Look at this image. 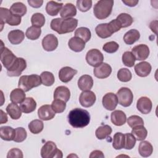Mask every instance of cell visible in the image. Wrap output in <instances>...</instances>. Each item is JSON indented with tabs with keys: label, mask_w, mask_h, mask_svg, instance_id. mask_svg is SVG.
<instances>
[{
	"label": "cell",
	"mask_w": 158,
	"mask_h": 158,
	"mask_svg": "<svg viewBox=\"0 0 158 158\" xmlns=\"http://www.w3.org/2000/svg\"><path fill=\"white\" fill-rule=\"evenodd\" d=\"M27 9L26 6L20 2L14 3L10 8V10L14 15L20 17L23 16L27 13Z\"/></svg>",
	"instance_id": "35"
},
{
	"label": "cell",
	"mask_w": 158,
	"mask_h": 158,
	"mask_svg": "<svg viewBox=\"0 0 158 158\" xmlns=\"http://www.w3.org/2000/svg\"><path fill=\"white\" fill-rule=\"evenodd\" d=\"M51 107L55 112L61 113L65 109L66 102L59 99H54L52 102Z\"/></svg>",
	"instance_id": "46"
},
{
	"label": "cell",
	"mask_w": 158,
	"mask_h": 158,
	"mask_svg": "<svg viewBox=\"0 0 158 158\" xmlns=\"http://www.w3.org/2000/svg\"><path fill=\"white\" fill-rule=\"evenodd\" d=\"M96 99V97L94 92L88 90L83 91L80 96L79 101L80 104L85 107H89L92 106Z\"/></svg>",
	"instance_id": "12"
},
{
	"label": "cell",
	"mask_w": 158,
	"mask_h": 158,
	"mask_svg": "<svg viewBox=\"0 0 158 158\" xmlns=\"http://www.w3.org/2000/svg\"><path fill=\"white\" fill-rule=\"evenodd\" d=\"M23 157L22 151L18 148H12L10 149L7 153V158H22Z\"/></svg>",
	"instance_id": "52"
},
{
	"label": "cell",
	"mask_w": 158,
	"mask_h": 158,
	"mask_svg": "<svg viewBox=\"0 0 158 158\" xmlns=\"http://www.w3.org/2000/svg\"><path fill=\"white\" fill-rule=\"evenodd\" d=\"M75 36L81 39L86 43L91 39V34L89 28L86 27H80L75 30Z\"/></svg>",
	"instance_id": "38"
},
{
	"label": "cell",
	"mask_w": 158,
	"mask_h": 158,
	"mask_svg": "<svg viewBox=\"0 0 158 158\" xmlns=\"http://www.w3.org/2000/svg\"><path fill=\"white\" fill-rule=\"evenodd\" d=\"M7 122V114L2 110H1V124L6 123Z\"/></svg>",
	"instance_id": "57"
},
{
	"label": "cell",
	"mask_w": 158,
	"mask_h": 158,
	"mask_svg": "<svg viewBox=\"0 0 158 158\" xmlns=\"http://www.w3.org/2000/svg\"><path fill=\"white\" fill-rule=\"evenodd\" d=\"M85 43H86L81 39L74 36L69 40L68 45L72 51L78 52L82 51L84 49L85 47Z\"/></svg>",
	"instance_id": "23"
},
{
	"label": "cell",
	"mask_w": 158,
	"mask_h": 158,
	"mask_svg": "<svg viewBox=\"0 0 158 158\" xmlns=\"http://www.w3.org/2000/svg\"><path fill=\"white\" fill-rule=\"evenodd\" d=\"M122 2L125 4L127 6H128L130 7H133L135 6L138 3V1H134V0H123Z\"/></svg>",
	"instance_id": "56"
},
{
	"label": "cell",
	"mask_w": 158,
	"mask_h": 158,
	"mask_svg": "<svg viewBox=\"0 0 158 158\" xmlns=\"http://www.w3.org/2000/svg\"><path fill=\"white\" fill-rule=\"evenodd\" d=\"M136 107L143 114H148L151 111L152 107V101L148 97H141L137 101Z\"/></svg>",
	"instance_id": "15"
},
{
	"label": "cell",
	"mask_w": 158,
	"mask_h": 158,
	"mask_svg": "<svg viewBox=\"0 0 158 158\" xmlns=\"http://www.w3.org/2000/svg\"><path fill=\"white\" fill-rule=\"evenodd\" d=\"M42 46L46 51H52L58 46V40L53 34H48L42 40Z\"/></svg>",
	"instance_id": "13"
},
{
	"label": "cell",
	"mask_w": 158,
	"mask_h": 158,
	"mask_svg": "<svg viewBox=\"0 0 158 158\" xmlns=\"http://www.w3.org/2000/svg\"><path fill=\"white\" fill-rule=\"evenodd\" d=\"M136 139L131 133L125 134V145L124 148L126 149H131L135 146Z\"/></svg>",
	"instance_id": "49"
},
{
	"label": "cell",
	"mask_w": 158,
	"mask_h": 158,
	"mask_svg": "<svg viewBox=\"0 0 158 158\" xmlns=\"http://www.w3.org/2000/svg\"><path fill=\"white\" fill-rule=\"evenodd\" d=\"M15 136V130L9 126H4L0 128L1 138L5 141H12Z\"/></svg>",
	"instance_id": "27"
},
{
	"label": "cell",
	"mask_w": 158,
	"mask_h": 158,
	"mask_svg": "<svg viewBox=\"0 0 158 158\" xmlns=\"http://www.w3.org/2000/svg\"><path fill=\"white\" fill-rule=\"evenodd\" d=\"M112 128L107 125H104L99 127L96 131L95 135L98 139H103L109 136L112 133Z\"/></svg>",
	"instance_id": "36"
},
{
	"label": "cell",
	"mask_w": 158,
	"mask_h": 158,
	"mask_svg": "<svg viewBox=\"0 0 158 158\" xmlns=\"http://www.w3.org/2000/svg\"><path fill=\"white\" fill-rule=\"evenodd\" d=\"M0 20L1 25L2 26L1 30H2V27L4 23H7L11 26H17L20 25L21 23V17L14 15L11 11L4 7L0 8Z\"/></svg>",
	"instance_id": "5"
},
{
	"label": "cell",
	"mask_w": 158,
	"mask_h": 158,
	"mask_svg": "<svg viewBox=\"0 0 158 158\" xmlns=\"http://www.w3.org/2000/svg\"><path fill=\"white\" fill-rule=\"evenodd\" d=\"M94 75L96 77L103 79L107 78L112 72L111 67L107 63H102L99 66L96 67L93 70Z\"/></svg>",
	"instance_id": "17"
},
{
	"label": "cell",
	"mask_w": 158,
	"mask_h": 158,
	"mask_svg": "<svg viewBox=\"0 0 158 158\" xmlns=\"http://www.w3.org/2000/svg\"><path fill=\"white\" fill-rule=\"evenodd\" d=\"M104 60L102 52L97 49H92L88 51L86 54L87 63L93 67H98L101 64Z\"/></svg>",
	"instance_id": "9"
},
{
	"label": "cell",
	"mask_w": 158,
	"mask_h": 158,
	"mask_svg": "<svg viewBox=\"0 0 158 158\" xmlns=\"http://www.w3.org/2000/svg\"><path fill=\"white\" fill-rule=\"evenodd\" d=\"M110 119L112 123L116 126H121L125 123L127 120L126 114L122 110H116L111 113Z\"/></svg>",
	"instance_id": "24"
},
{
	"label": "cell",
	"mask_w": 158,
	"mask_h": 158,
	"mask_svg": "<svg viewBox=\"0 0 158 158\" xmlns=\"http://www.w3.org/2000/svg\"><path fill=\"white\" fill-rule=\"evenodd\" d=\"M90 158H93V157H104V155L103 154L102 152L99 150H95L91 152V154L89 156Z\"/></svg>",
	"instance_id": "55"
},
{
	"label": "cell",
	"mask_w": 158,
	"mask_h": 158,
	"mask_svg": "<svg viewBox=\"0 0 158 158\" xmlns=\"http://www.w3.org/2000/svg\"><path fill=\"white\" fill-rule=\"evenodd\" d=\"M119 48V45L115 41H109L105 43L102 46V49L108 53H114L116 52Z\"/></svg>",
	"instance_id": "51"
},
{
	"label": "cell",
	"mask_w": 158,
	"mask_h": 158,
	"mask_svg": "<svg viewBox=\"0 0 158 158\" xmlns=\"http://www.w3.org/2000/svg\"><path fill=\"white\" fill-rule=\"evenodd\" d=\"M151 64L146 61L141 62L135 65V71L137 75L141 77H145L149 75L151 72Z\"/></svg>",
	"instance_id": "19"
},
{
	"label": "cell",
	"mask_w": 158,
	"mask_h": 158,
	"mask_svg": "<svg viewBox=\"0 0 158 158\" xmlns=\"http://www.w3.org/2000/svg\"><path fill=\"white\" fill-rule=\"evenodd\" d=\"M77 70L70 67H64L59 70V78L61 81L64 83H67L72 79V78L77 74Z\"/></svg>",
	"instance_id": "18"
},
{
	"label": "cell",
	"mask_w": 158,
	"mask_h": 158,
	"mask_svg": "<svg viewBox=\"0 0 158 158\" xmlns=\"http://www.w3.org/2000/svg\"><path fill=\"white\" fill-rule=\"evenodd\" d=\"M139 38V32L136 29H131L124 35L123 41L127 44L131 45L137 41Z\"/></svg>",
	"instance_id": "29"
},
{
	"label": "cell",
	"mask_w": 158,
	"mask_h": 158,
	"mask_svg": "<svg viewBox=\"0 0 158 158\" xmlns=\"http://www.w3.org/2000/svg\"><path fill=\"white\" fill-rule=\"evenodd\" d=\"M29 130L33 134H38L42 131L44 127L43 122L38 119H35L30 122L28 125Z\"/></svg>",
	"instance_id": "40"
},
{
	"label": "cell",
	"mask_w": 158,
	"mask_h": 158,
	"mask_svg": "<svg viewBox=\"0 0 158 158\" xmlns=\"http://www.w3.org/2000/svg\"><path fill=\"white\" fill-rule=\"evenodd\" d=\"M116 19L120 23L122 28H126L130 26L133 21L132 17L127 13H122L119 14Z\"/></svg>",
	"instance_id": "39"
},
{
	"label": "cell",
	"mask_w": 158,
	"mask_h": 158,
	"mask_svg": "<svg viewBox=\"0 0 158 158\" xmlns=\"http://www.w3.org/2000/svg\"><path fill=\"white\" fill-rule=\"evenodd\" d=\"M131 133L134 136L136 140L143 141L146 138L148 131L144 125H140L132 128Z\"/></svg>",
	"instance_id": "34"
},
{
	"label": "cell",
	"mask_w": 158,
	"mask_h": 158,
	"mask_svg": "<svg viewBox=\"0 0 158 158\" xmlns=\"http://www.w3.org/2000/svg\"><path fill=\"white\" fill-rule=\"evenodd\" d=\"M41 30L40 28H38L34 26H31L27 28L25 35L27 38L31 40H37L41 35Z\"/></svg>",
	"instance_id": "42"
},
{
	"label": "cell",
	"mask_w": 158,
	"mask_h": 158,
	"mask_svg": "<svg viewBox=\"0 0 158 158\" xmlns=\"http://www.w3.org/2000/svg\"><path fill=\"white\" fill-rule=\"evenodd\" d=\"M1 61L4 67L8 69L15 62L17 58L13 52L9 50L7 48L4 47L3 43L1 41Z\"/></svg>",
	"instance_id": "10"
},
{
	"label": "cell",
	"mask_w": 158,
	"mask_h": 158,
	"mask_svg": "<svg viewBox=\"0 0 158 158\" xmlns=\"http://www.w3.org/2000/svg\"><path fill=\"white\" fill-rule=\"evenodd\" d=\"M26 67V60L22 57H17L14 64L7 69V75L9 77H19Z\"/></svg>",
	"instance_id": "8"
},
{
	"label": "cell",
	"mask_w": 158,
	"mask_h": 158,
	"mask_svg": "<svg viewBox=\"0 0 158 158\" xmlns=\"http://www.w3.org/2000/svg\"><path fill=\"white\" fill-rule=\"evenodd\" d=\"M78 20L74 18L64 19L62 18L54 19L51 22V28L59 34H65L72 32L77 27Z\"/></svg>",
	"instance_id": "2"
},
{
	"label": "cell",
	"mask_w": 158,
	"mask_h": 158,
	"mask_svg": "<svg viewBox=\"0 0 158 158\" xmlns=\"http://www.w3.org/2000/svg\"><path fill=\"white\" fill-rule=\"evenodd\" d=\"M125 145V134L120 132H117L113 137L112 146L114 149L118 150L124 148Z\"/></svg>",
	"instance_id": "37"
},
{
	"label": "cell",
	"mask_w": 158,
	"mask_h": 158,
	"mask_svg": "<svg viewBox=\"0 0 158 158\" xmlns=\"http://www.w3.org/2000/svg\"><path fill=\"white\" fill-rule=\"evenodd\" d=\"M108 24H109V28H110L111 31L112 32V33L118 31L122 28L120 23L118 22V21L117 19L112 20Z\"/></svg>",
	"instance_id": "53"
},
{
	"label": "cell",
	"mask_w": 158,
	"mask_h": 158,
	"mask_svg": "<svg viewBox=\"0 0 158 158\" xmlns=\"http://www.w3.org/2000/svg\"><path fill=\"white\" fill-rule=\"evenodd\" d=\"M138 152L142 157H147L152 154L153 152V147L149 141H143L139 144Z\"/></svg>",
	"instance_id": "32"
},
{
	"label": "cell",
	"mask_w": 158,
	"mask_h": 158,
	"mask_svg": "<svg viewBox=\"0 0 158 158\" xmlns=\"http://www.w3.org/2000/svg\"><path fill=\"white\" fill-rule=\"evenodd\" d=\"M41 156L43 158L62 157V152L58 149L56 144L51 141H47L41 149Z\"/></svg>",
	"instance_id": "6"
},
{
	"label": "cell",
	"mask_w": 158,
	"mask_h": 158,
	"mask_svg": "<svg viewBox=\"0 0 158 158\" xmlns=\"http://www.w3.org/2000/svg\"><path fill=\"white\" fill-rule=\"evenodd\" d=\"M118 102L123 107H128L133 100V94L130 89L122 87L117 93Z\"/></svg>",
	"instance_id": "7"
},
{
	"label": "cell",
	"mask_w": 158,
	"mask_h": 158,
	"mask_svg": "<svg viewBox=\"0 0 158 158\" xmlns=\"http://www.w3.org/2000/svg\"><path fill=\"white\" fill-rule=\"evenodd\" d=\"M92 6L91 0H78L77 1V7L81 12H86Z\"/></svg>",
	"instance_id": "50"
},
{
	"label": "cell",
	"mask_w": 158,
	"mask_h": 158,
	"mask_svg": "<svg viewBox=\"0 0 158 158\" xmlns=\"http://www.w3.org/2000/svg\"><path fill=\"white\" fill-rule=\"evenodd\" d=\"M95 31L97 35L101 38H107L110 37L113 33L111 31L108 23H101L96 26Z\"/></svg>",
	"instance_id": "28"
},
{
	"label": "cell",
	"mask_w": 158,
	"mask_h": 158,
	"mask_svg": "<svg viewBox=\"0 0 158 158\" xmlns=\"http://www.w3.org/2000/svg\"><path fill=\"white\" fill-rule=\"evenodd\" d=\"M25 34L20 30H14L8 33V40L12 44H19L24 40Z\"/></svg>",
	"instance_id": "26"
},
{
	"label": "cell",
	"mask_w": 158,
	"mask_h": 158,
	"mask_svg": "<svg viewBox=\"0 0 158 158\" xmlns=\"http://www.w3.org/2000/svg\"><path fill=\"white\" fill-rule=\"evenodd\" d=\"M122 62L123 64L128 67H132L136 60L133 54L130 51H126L122 55Z\"/></svg>",
	"instance_id": "45"
},
{
	"label": "cell",
	"mask_w": 158,
	"mask_h": 158,
	"mask_svg": "<svg viewBox=\"0 0 158 158\" xmlns=\"http://www.w3.org/2000/svg\"><path fill=\"white\" fill-rule=\"evenodd\" d=\"M31 22L32 26L41 28L42 27L45 23V17L44 15L41 13H35L33 14L31 18Z\"/></svg>",
	"instance_id": "43"
},
{
	"label": "cell",
	"mask_w": 158,
	"mask_h": 158,
	"mask_svg": "<svg viewBox=\"0 0 158 158\" xmlns=\"http://www.w3.org/2000/svg\"><path fill=\"white\" fill-rule=\"evenodd\" d=\"M36 107V102L33 98H26L24 101L20 103V108L22 112L28 114L33 112Z\"/></svg>",
	"instance_id": "22"
},
{
	"label": "cell",
	"mask_w": 158,
	"mask_h": 158,
	"mask_svg": "<svg viewBox=\"0 0 158 158\" xmlns=\"http://www.w3.org/2000/svg\"><path fill=\"white\" fill-rule=\"evenodd\" d=\"M68 121L74 128H83L90 122V115L85 109L75 108L71 110L68 114Z\"/></svg>",
	"instance_id": "1"
},
{
	"label": "cell",
	"mask_w": 158,
	"mask_h": 158,
	"mask_svg": "<svg viewBox=\"0 0 158 158\" xmlns=\"http://www.w3.org/2000/svg\"><path fill=\"white\" fill-rule=\"evenodd\" d=\"M40 77H41V83L44 86H52L54 84L55 81L54 75L50 72H48V71L43 72L41 73Z\"/></svg>",
	"instance_id": "41"
},
{
	"label": "cell",
	"mask_w": 158,
	"mask_h": 158,
	"mask_svg": "<svg viewBox=\"0 0 158 158\" xmlns=\"http://www.w3.org/2000/svg\"><path fill=\"white\" fill-rule=\"evenodd\" d=\"M6 111L9 115L13 120H17L20 118L22 115V110L17 104L12 102L6 107Z\"/></svg>",
	"instance_id": "31"
},
{
	"label": "cell",
	"mask_w": 158,
	"mask_h": 158,
	"mask_svg": "<svg viewBox=\"0 0 158 158\" xmlns=\"http://www.w3.org/2000/svg\"><path fill=\"white\" fill-rule=\"evenodd\" d=\"M102 103L106 109L113 110L116 108L118 104L117 97L113 93H108L103 96Z\"/></svg>",
	"instance_id": "14"
},
{
	"label": "cell",
	"mask_w": 158,
	"mask_h": 158,
	"mask_svg": "<svg viewBox=\"0 0 158 158\" xmlns=\"http://www.w3.org/2000/svg\"><path fill=\"white\" fill-rule=\"evenodd\" d=\"M114 1L101 0L97 2L93 8V13L95 17L100 20L107 18L112 12Z\"/></svg>",
	"instance_id": "3"
},
{
	"label": "cell",
	"mask_w": 158,
	"mask_h": 158,
	"mask_svg": "<svg viewBox=\"0 0 158 158\" xmlns=\"http://www.w3.org/2000/svg\"><path fill=\"white\" fill-rule=\"evenodd\" d=\"M127 123L131 128H133L140 125H144V121L141 117L134 115L129 117L127 118Z\"/></svg>",
	"instance_id": "48"
},
{
	"label": "cell",
	"mask_w": 158,
	"mask_h": 158,
	"mask_svg": "<svg viewBox=\"0 0 158 158\" xmlns=\"http://www.w3.org/2000/svg\"><path fill=\"white\" fill-rule=\"evenodd\" d=\"M131 53L133 54L136 60H144L149 55V48L146 44H140L132 48Z\"/></svg>",
	"instance_id": "11"
},
{
	"label": "cell",
	"mask_w": 158,
	"mask_h": 158,
	"mask_svg": "<svg viewBox=\"0 0 158 158\" xmlns=\"http://www.w3.org/2000/svg\"><path fill=\"white\" fill-rule=\"evenodd\" d=\"M63 4L61 2H57L54 1H49L46 6V12L51 15L55 16L58 14L59 11L61 10Z\"/></svg>",
	"instance_id": "30"
},
{
	"label": "cell",
	"mask_w": 158,
	"mask_h": 158,
	"mask_svg": "<svg viewBox=\"0 0 158 158\" xmlns=\"http://www.w3.org/2000/svg\"><path fill=\"white\" fill-rule=\"evenodd\" d=\"M77 14V9L75 6L72 3L65 4L60 12V15L62 19H66L72 18Z\"/></svg>",
	"instance_id": "25"
},
{
	"label": "cell",
	"mask_w": 158,
	"mask_h": 158,
	"mask_svg": "<svg viewBox=\"0 0 158 158\" xmlns=\"http://www.w3.org/2000/svg\"><path fill=\"white\" fill-rule=\"evenodd\" d=\"M28 3L32 7L39 8L42 6V4L43 3V1H42V0H35V1L34 0H28Z\"/></svg>",
	"instance_id": "54"
},
{
	"label": "cell",
	"mask_w": 158,
	"mask_h": 158,
	"mask_svg": "<svg viewBox=\"0 0 158 158\" xmlns=\"http://www.w3.org/2000/svg\"><path fill=\"white\" fill-rule=\"evenodd\" d=\"M15 130V136L14 141L17 143H21L23 141L27 136V133L25 128L22 127H18Z\"/></svg>",
	"instance_id": "47"
},
{
	"label": "cell",
	"mask_w": 158,
	"mask_h": 158,
	"mask_svg": "<svg viewBox=\"0 0 158 158\" xmlns=\"http://www.w3.org/2000/svg\"><path fill=\"white\" fill-rule=\"evenodd\" d=\"M56 112L52 109L51 105L45 104L41 106L38 110V117L43 120H49L52 119Z\"/></svg>",
	"instance_id": "16"
},
{
	"label": "cell",
	"mask_w": 158,
	"mask_h": 158,
	"mask_svg": "<svg viewBox=\"0 0 158 158\" xmlns=\"http://www.w3.org/2000/svg\"><path fill=\"white\" fill-rule=\"evenodd\" d=\"M41 83V77L38 75L33 74L30 75H23L20 77L18 86L25 92H27L33 88L40 86Z\"/></svg>",
	"instance_id": "4"
},
{
	"label": "cell",
	"mask_w": 158,
	"mask_h": 158,
	"mask_svg": "<svg viewBox=\"0 0 158 158\" xmlns=\"http://www.w3.org/2000/svg\"><path fill=\"white\" fill-rule=\"evenodd\" d=\"M25 91L21 88H15L13 89L10 94V101L15 104H20L26 98Z\"/></svg>",
	"instance_id": "33"
},
{
	"label": "cell",
	"mask_w": 158,
	"mask_h": 158,
	"mask_svg": "<svg viewBox=\"0 0 158 158\" xmlns=\"http://www.w3.org/2000/svg\"><path fill=\"white\" fill-rule=\"evenodd\" d=\"M93 85V78L89 75H83L78 80V86L81 91H88Z\"/></svg>",
	"instance_id": "21"
},
{
	"label": "cell",
	"mask_w": 158,
	"mask_h": 158,
	"mask_svg": "<svg viewBox=\"0 0 158 158\" xmlns=\"http://www.w3.org/2000/svg\"><path fill=\"white\" fill-rule=\"evenodd\" d=\"M70 97V91L69 89L64 86L57 87L54 93V98L59 99L67 102Z\"/></svg>",
	"instance_id": "20"
},
{
	"label": "cell",
	"mask_w": 158,
	"mask_h": 158,
	"mask_svg": "<svg viewBox=\"0 0 158 158\" xmlns=\"http://www.w3.org/2000/svg\"><path fill=\"white\" fill-rule=\"evenodd\" d=\"M131 72L127 68H122L117 72V78L120 81H129L131 79Z\"/></svg>",
	"instance_id": "44"
}]
</instances>
